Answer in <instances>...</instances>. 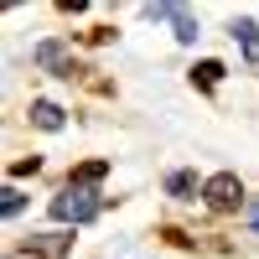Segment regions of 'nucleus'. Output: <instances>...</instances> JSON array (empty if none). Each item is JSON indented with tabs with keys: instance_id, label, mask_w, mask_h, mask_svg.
Instances as JSON below:
<instances>
[{
	"instance_id": "7ed1b4c3",
	"label": "nucleus",
	"mask_w": 259,
	"mask_h": 259,
	"mask_svg": "<svg viewBox=\"0 0 259 259\" xmlns=\"http://www.w3.org/2000/svg\"><path fill=\"white\" fill-rule=\"evenodd\" d=\"M21 249L36 259H62V254H73V233H31Z\"/></svg>"
},
{
	"instance_id": "f03ea898",
	"label": "nucleus",
	"mask_w": 259,
	"mask_h": 259,
	"mask_svg": "<svg viewBox=\"0 0 259 259\" xmlns=\"http://www.w3.org/2000/svg\"><path fill=\"white\" fill-rule=\"evenodd\" d=\"M202 197H207V207H218V212H228V207H239V197H244V187H239V177L233 171H218L207 187H202Z\"/></svg>"
},
{
	"instance_id": "0eeeda50",
	"label": "nucleus",
	"mask_w": 259,
	"mask_h": 259,
	"mask_svg": "<svg viewBox=\"0 0 259 259\" xmlns=\"http://www.w3.org/2000/svg\"><path fill=\"white\" fill-rule=\"evenodd\" d=\"M166 192H171V197H192V192H197V177H192V171H171Z\"/></svg>"
},
{
	"instance_id": "f8f14e48",
	"label": "nucleus",
	"mask_w": 259,
	"mask_h": 259,
	"mask_svg": "<svg viewBox=\"0 0 259 259\" xmlns=\"http://www.w3.org/2000/svg\"><path fill=\"white\" fill-rule=\"evenodd\" d=\"M36 166H41L36 156H31V161H16V166H11V177H31V171H36Z\"/></svg>"
},
{
	"instance_id": "f257e3e1",
	"label": "nucleus",
	"mask_w": 259,
	"mask_h": 259,
	"mask_svg": "<svg viewBox=\"0 0 259 259\" xmlns=\"http://www.w3.org/2000/svg\"><path fill=\"white\" fill-rule=\"evenodd\" d=\"M94 212H99V197L89 187H68L62 197H52V218L57 223H89Z\"/></svg>"
},
{
	"instance_id": "1a4fd4ad",
	"label": "nucleus",
	"mask_w": 259,
	"mask_h": 259,
	"mask_svg": "<svg viewBox=\"0 0 259 259\" xmlns=\"http://www.w3.org/2000/svg\"><path fill=\"white\" fill-rule=\"evenodd\" d=\"M104 171H109V161H89L73 171V187H89V182H104Z\"/></svg>"
},
{
	"instance_id": "423d86ee",
	"label": "nucleus",
	"mask_w": 259,
	"mask_h": 259,
	"mask_svg": "<svg viewBox=\"0 0 259 259\" xmlns=\"http://www.w3.org/2000/svg\"><path fill=\"white\" fill-rule=\"evenodd\" d=\"M36 62H41V68H62V78H73V68L62 62V47H57V41H41V47H36Z\"/></svg>"
},
{
	"instance_id": "9b49d317",
	"label": "nucleus",
	"mask_w": 259,
	"mask_h": 259,
	"mask_svg": "<svg viewBox=\"0 0 259 259\" xmlns=\"http://www.w3.org/2000/svg\"><path fill=\"white\" fill-rule=\"evenodd\" d=\"M0 207H6V218H16V212H21V207H26V197H21V192H16V187H6V197H0Z\"/></svg>"
},
{
	"instance_id": "6e6552de",
	"label": "nucleus",
	"mask_w": 259,
	"mask_h": 259,
	"mask_svg": "<svg viewBox=\"0 0 259 259\" xmlns=\"http://www.w3.org/2000/svg\"><path fill=\"white\" fill-rule=\"evenodd\" d=\"M218 78H223V62H197L192 68V83H202V89H218Z\"/></svg>"
},
{
	"instance_id": "20e7f679",
	"label": "nucleus",
	"mask_w": 259,
	"mask_h": 259,
	"mask_svg": "<svg viewBox=\"0 0 259 259\" xmlns=\"http://www.w3.org/2000/svg\"><path fill=\"white\" fill-rule=\"evenodd\" d=\"M233 36L244 41V57H249V62H259V26H254L249 16H244V21H233Z\"/></svg>"
},
{
	"instance_id": "9d476101",
	"label": "nucleus",
	"mask_w": 259,
	"mask_h": 259,
	"mask_svg": "<svg viewBox=\"0 0 259 259\" xmlns=\"http://www.w3.org/2000/svg\"><path fill=\"white\" fill-rule=\"evenodd\" d=\"M177 41H187V47L197 41V21H192V16H177Z\"/></svg>"
},
{
	"instance_id": "39448f33",
	"label": "nucleus",
	"mask_w": 259,
	"mask_h": 259,
	"mask_svg": "<svg viewBox=\"0 0 259 259\" xmlns=\"http://www.w3.org/2000/svg\"><path fill=\"white\" fill-rule=\"evenodd\" d=\"M31 119H36L41 130H62V109H57V104H47V99L31 104Z\"/></svg>"
},
{
	"instance_id": "ddd939ff",
	"label": "nucleus",
	"mask_w": 259,
	"mask_h": 259,
	"mask_svg": "<svg viewBox=\"0 0 259 259\" xmlns=\"http://www.w3.org/2000/svg\"><path fill=\"white\" fill-rule=\"evenodd\" d=\"M249 223H254V228H259V202H249Z\"/></svg>"
}]
</instances>
